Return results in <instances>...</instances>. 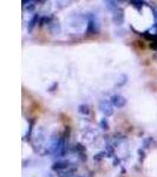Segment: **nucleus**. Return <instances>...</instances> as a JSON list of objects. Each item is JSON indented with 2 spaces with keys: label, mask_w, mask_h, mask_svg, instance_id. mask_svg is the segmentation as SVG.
I'll use <instances>...</instances> for the list:
<instances>
[{
  "label": "nucleus",
  "mask_w": 157,
  "mask_h": 177,
  "mask_svg": "<svg viewBox=\"0 0 157 177\" xmlns=\"http://www.w3.org/2000/svg\"><path fill=\"white\" fill-rule=\"evenodd\" d=\"M99 22L96 20V18H90L87 21V27H86V34H97L99 33Z\"/></svg>",
  "instance_id": "obj_1"
},
{
  "label": "nucleus",
  "mask_w": 157,
  "mask_h": 177,
  "mask_svg": "<svg viewBox=\"0 0 157 177\" xmlns=\"http://www.w3.org/2000/svg\"><path fill=\"white\" fill-rule=\"evenodd\" d=\"M99 109L104 114V116H111L114 114V105L109 100H102L99 103Z\"/></svg>",
  "instance_id": "obj_2"
},
{
  "label": "nucleus",
  "mask_w": 157,
  "mask_h": 177,
  "mask_svg": "<svg viewBox=\"0 0 157 177\" xmlns=\"http://www.w3.org/2000/svg\"><path fill=\"white\" fill-rule=\"evenodd\" d=\"M65 152H66V144H65V137H60L59 139V143L53 152L55 157H64L65 156Z\"/></svg>",
  "instance_id": "obj_3"
},
{
  "label": "nucleus",
  "mask_w": 157,
  "mask_h": 177,
  "mask_svg": "<svg viewBox=\"0 0 157 177\" xmlns=\"http://www.w3.org/2000/svg\"><path fill=\"white\" fill-rule=\"evenodd\" d=\"M110 102L117 109H120V108H123V106L126 105V98L123 97V96H120V95H114V96H111Z\"/></svg>",
  "instance_id": "obj_4"
},
{
  "label": "nucleus",
  "mask_w": 157,
  "mask_h": 177,
  "mask_svg": "<svg viewBox=\"0 0 157 177\" xmlns=\"http://www.w3.org/2000/svg\"><path fill=\"white\" fill-rule=\"evenodd\" d=\"M112 22L117 26H120L124 24V10L123 8L119 7L117 11L112 13Z\"/></svg>",
  "instance_id": "obj_5"
},
{
  "label": "nucleus",
  "mask_w": 157,
  "mask_h": 177,
  "mask_svg": "<svg viewBox=\"0 0 157 177\" xmlns=\"http://www.w3.org/2000/svg\"><path fill=\"white\" fill-rule=\"evenodd\" d=\"M71 165H72V164H71L69 161H57V162L53 163L52 169H53L55 171L60 173V171H65V170H67Z\"/></svg>",
  "instance_id": "obj_6"
},
{
  "label": "nucleus",
  "mask_w": 157,
  "mask_h": 177,
  "mask_svg": "<svg viewBox=\"0 0 157 177\" xmlns=\"http://www.w3.org/2000/svg\"><path fill=\"white\" fill-rule=\"evenodd\" d=\"M39 19H40V16L38 13H36V14L30 19L28 24H27V30H28V32H32V30L36 27V25L39 24Z\"/></svg>",
  "instance_id": "obj_7"
},
{
  "label": "nucleus",
  "mask_w": 157,
  "mask_h": 177,
  "mask_svg": "<svg viewBox=\"0 0 157 177\" xmlns=\"http://www.w3.org/2000/svg\"><path fill=\"white\" fill-rule=\"evenodd\" d=\"M60 30H61V27H60V24H59L58 20L51 21V24H50V32H51V34H59Z\"/></svg>",
  "instance_id": "obj_8"
},
{
  "label": "nucleus",
  "mask_w": 157,
  "mask_h": 177,
  "mask_svg": "<svg viewBox=\"0 0 157 177\" xmlns=\"http://www.w3.org/2000/svg\"><path fill=\"white\" fill-rule=\"evenodd\" d=\"M105 4H106V5H105V6H106V8H108L110 12H112V13H114L115 11H117L118 8H119V7H118L117 1H112V0H110V1H105Z\"/></svg>",
  "instance_id": "obj_9"
},
{
  "label": "nucleus",
  "mask_w": 157,
  "mask_h": 177,
  "mask_svg": "<svg viewBox=\"0 0 157 177\" xmlns=\"http://www.w3.org/2000/svg\"><path fill=\"white\" fill-rule=\"evenodd\" d=\"M78 112L83 116H87L90 114V106L87 104H80L78 106Z\"/></svg>",
  "instance_id": "obj_10"
},
{
  "label": "nucleus",
  "mask_w": 157,
  "mask_h": 177,
  "mask_svg": "<svg viewBox=\"0 0 157 177\" xmlns=\"http://www.w3.org/2000/svg\"><path fill=\"white\" fill-rule=\"evenodd\" d=\"M128 83V76L124 73V75H120L119 78H118V81L116 83V86L117 87H123L125 84Z\"/></svg>",
  "instance_id": "obj_11"
},
{
  "label": "nucleus",
  "mask_w": 157,
  "mask_h": 177,
  "mask_svg": "<svg viewBox=\"0 0 157 177\" xmlns=\"http://www.w3.org/2000/svg\"><path fill=\"white\" fill-rule=\"evenodd\" d=\"M130 5H132V6L136 7L137 10H141V8L145 5V2H144V1H141V0H131V1H130Z\"/></svg>",
  "instance_id": "obj_12"
},
{
  "label": "nucleus",
  "mask_w": 157,
  "mask_h": 177,
  "mask_svg": "<svg viewBox=\"0 0 157 177\" xmlns=\"http://www.w3.org/2000/svg\"><path fill=\"white\" fill-rule=\"evenodd\" d=\"M45 24H51V18L45 16V17H40L39 19V26H44Z\"/></svg>",
  "instance_id": "obj_13"
},
{
  "label": "nucleus",
  "mask_w": 157,
  "mask_h": 177,
  "mask_svg": "<svg viewBox=\"0 0 157 177\" xmlns=\"http://www.w3.org/2000/svg\"><path fill=\"white\" fill-rule=\"evenodd\" d=\"M99 126L103 129V130H108L109 129V123H108V119L106 118H102L100 122H99Z\"/></svg>",
  "instance_id": "obj_14"
},
{
  "label": "nucleus",
  "mask_w": 157,
  "mask_h": 177,
  "mask_svg": "<svg viewBox=\"0 0 157 177\" xmlns=\"http://www.w3.org/2000/svg\"><path fill=\"white\" fill-rule=\"evenodd\" d=\"M33 124H34V120L32 119V120H31V124H30V129H28V131H27V134H26V136H25L26 139H28L30 136H31V131H32V129H33Z\"/></svg>",
  "instance_id": "obj_15"
},
{
  "label": "nucleus",
  "mask_w": 157,
  "mask_h": 177,
  "mask_svg": "<svg viewBox=\"0 0 157 177\" xmlns=\"http://www.w3.org/2000/svg\"><path fill=\"white\" fill-rule=\"evenodd\" d=\"M153 142V138L151 137H149V138H147L145 140H144V148H149V144Z\"/></svg>",
  "instance_id": "obj_16"
},
{
  "label": "nucleus",
  "mask_w": 157,
  "mask_h": 177,
  "mask_svg": "<svg viewBox=\"0 0 157 177\" xmlns=\"http://www.w3.org/2000/svg\"><path fill=\"white\" fill-rule=\"evenodd\" d=\"M103 155L105 156V155H106V152H99L98 155H96V156H95V159H96V161H100L102 157H103Z\"/></svg>",
  "instance_id": "obj_17"
},
{
  "label": "nucleus",
  "mask_w": 157,
  "mask_h": 177,
  "mask_svg": "<svg viewBox=\"0 0 157 177\" xmlns=\"http://www.w3.org/2000/svg\"><path fill=\"white\" fill-rule=\"evenodd\" d=\"M56 87H58V83H53V84H52V86H51V87H49V91H50V92H52V91H55V89H56Z\"/></svg>",
  "instance_id": "obj_18"
},
{
  "label": "nucleus",
  "mask_w": 157,
  "mask_h": 177,
  "mask_svg": "<svg viewBox=\"0 0 157 177\" xmlns=\"http://www.w3.org/2000/svg\"><path fill=\"white\" fill-rule=\"evenodd\" d=\"M139 155H141V161H143L144 159V152L142 150H139Z\"/></svg>",
  "instance_id": "obj_19"
},
{
  "label": "nucleus",
  "mask_w": 157,
  "mask_h": 177,
  "mask_svg": "<svg viewBox=\"0 0 157 177\" xmlns=\"http://www.w3.org/2000/svg\"><path fill=\"white\" fill-rule=\"evenodd\" d=\"M155 13H156V17H157V11H156V12H155Z\"/></svg>",
  "instance_id": "obj_20"
}]
</instances>
